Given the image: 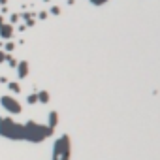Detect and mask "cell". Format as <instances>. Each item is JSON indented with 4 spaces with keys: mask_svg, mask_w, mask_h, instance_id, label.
<instances>
[{
    "mask_svg": "<svg viewBox=\"0 0 160 160\" xmlns=\"http://www.w3.org/2000/svg\"><path fill=\"white\" fill-rule=\"evenodd\" d=\"M0 136L8 138V140H13V141L25 140V124L15 123L10 117H2L0 119Z\"/></svg>",
    "mask_w": 160,
    "mask_h": 160,
    "instance_id": "obj_1",
    "label": "cell"
},
{
    "mask_svg": "<svg viewBox=\"0 0 160 160\" xmlns=\"http://www.w3.org/2000/svg\"><path fill=\"white\" fill-rule=\"evenodd\" d=\"M51 134H53V130H51L49 126L38 124V123H34V121H28V123L25 124V140H27V141L41 143L43 140H47Z\"/></svg>",
    "mask_w": 160,
    "mask_h": 160,
    "instance_id": "obj_2",
    "label": "cell"
},
{
    "mask_svg": "<svg viewBox=\"0 0 160 160\" xmlns=\"http://www.w3.org/2000/svg\"><path fill=\"white\" fill-rule=\"evenodd\" d=\"M53 160H70V138L68 136H60L55 141Z\"/></svg>",
    "mask_w": 160,
    "mask_h": 160,
    "instance_id": "obj_3",
    "label": "cell"
},
{
    "mask_svg": "<svg viewBox=\"0 0 160 160\" xmlns=\"http://www.w3.org/2000/svg\"><path fill=\"white\" fill-rule=\"evenodd\" d=\"M0 104H2V107L10 113V115H19V113L23 111L21 104H19L13 96H8V94H4L2 98H0Z\"/></svg>",
    "mask_w": 160,
    "mask_h": 160,
    "instance_id": "obj_4",
    "label": "cell"
},
{
    "mask_svg": "<svg viewBox=\"0 0 160 160\" xmlns=\"http://www.w3.org/2000/svg\"><path fill=\"white\" fill-rule=\"evenodd\" d=\"M17 76H19V77H27V76H28V62H27V60L19 62V68H17Z\"/></svg>",
    "mask_w": 160,
    "mask_h": 160,
    "instance_id": "obj_5",
    "label": "cell"
},
{
    "mask_svg": "<svg viewBox=\"0 0 160 160\" xmlns=\"http://www.w3.org/2000/svg\"><path fill=\"white\" fill-rule=\"evenodd\" d=\"M57 123H58V113H57V111H51V113H49V124H47V126H49L51 130H55Z\"/></svg>",
    "mask_w": 160,
    "mask_h": 160,
    "instance_id": "obj_6",
    "label": "cell"
},
{
    "mask_svg": "<svg viewBox=\"0 0 160 160\" xmlns=\"http://www.w3.org/2000/svg\"><path fill=\"white\" fill-rule=\"evenodd\" d=\"M36 94H38V102H41V104L49 102V93L47 90H40V93H36Z\"/></svg>",
    "mask_w": 160,
    "mask_h": 160,
    "instance_id": "obj_7",
    "label": "cell"
},
{
    "mask_svg": "<svg viewBox=\"0 0 160 160\" xmlns=\"http://www.w3.org/2000/svg\"><path fill=\"white\" fill-rule=\"evenodd\" d=\"M11 32H13L11 27H4V28H2V36H4V38H11Z\"/></svg>",
    "mask_w": 160,
    "mask_h": 160,
    "instance_id": "obj_8",
    "label": "cell"
},
{
    "mask_svg": "<svg viewBox=\"0 0 160 160\" xmlns=\"http://www.w3.org/2000/svg\"><path fill=\"white\" fill-rule=\"evenodd\" d=\"M8 89L13 90V93H19V90H21V87H19L17 83H8Z\"/></svg>",
    "mask_w": 160,
    "mask_h": 160,
    "instance_id": "obj_9",
    "label": "cell"
},
{
    "mask_svg": "<svg viewBox=\"0 0 160 160\" xmlns=\"http://www.w3.org/2000/svg\"><path fill=\"white\" fill-rule=\"evenodd\" d=\"M27 102H28V104H36V102H38V94H30V96L27 98Z\"/></svg>",
    "mask_w": 160,
    "mask_h": 160,
    "instance_id": "obj_10",
    "label": "cell"
},
{
    "mask_svg": "<svg viewBox=\"0 0 160 160\" xmlns=\"http://www.w3.org/2000/svg\"><path fill=\"white\" fill-rule=\"evenodd\" d=\"M94 6H102V4H106V2H109V0H90Z\"/></svg>",
    "mask_w": 160,
    "mask_h": 160,
    "instance_id": "obj_11",
    "label": "cell"
},
{
    "mask_svg": "<svg viewBox=\"0 0 160 160\" xmlns=\"http://www.w3.org/2000/svg\"><path fill=\"white\" fill-rule=\"evenodd\" d=\"M4 58H6V55H4V53H0V62H2Z\"/></svg>",
    "mask_w": 160,
    "mask_h": 160,
    "instance_id": "obj_12",
    "label": "cell"
}]
</instances>
